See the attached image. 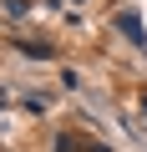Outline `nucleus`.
Listing matches in <instances>:
<instances>
[{
	"instance_id": "1",
	"label": "nucleus",
	"mask_w": 147,
	"mask_h": 152,
	"mask_svg": "<svg viewBox=\"0 0 147 152\" xmlns=\"http://www.w3.org/2000/svg\"><path fill=\"white\" fill-rule=\"evenodd\" d=\"M15 46H20V51H26V56H41V61H46V56H51V46H46V41H15Z\"/></svg>"
}]
</instances>
